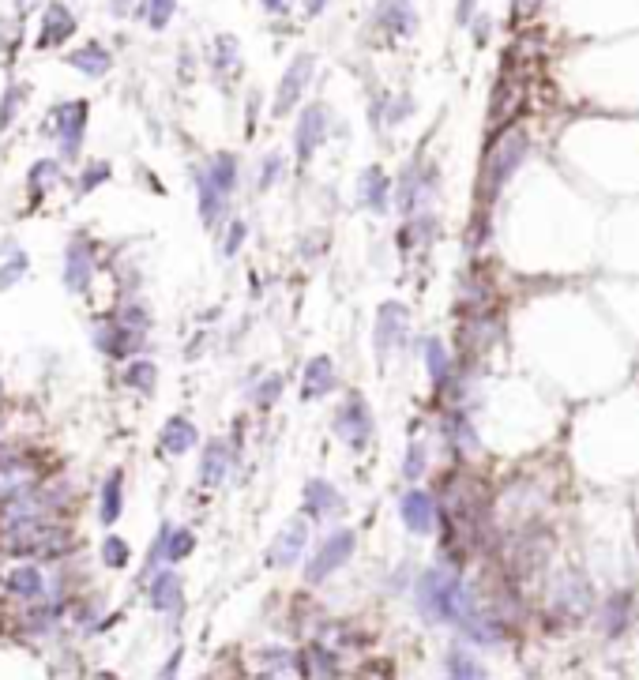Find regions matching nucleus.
<instances>
[{"label":"nucleus","instance_id":"obj_18","mask_svg":"<svg viewBox=\"0 0 639 680\" xmlns=\"http://www.w3.org/2000/svg\"><path fill=\"white\" fill-rule=\"evenodd\" d=\"M230 444L226 440H211L207 448H203V463H200V481L211 489V485H222L226 478V470H230Z\"/></svg>","mask_w":639,"mask_h":680},{"label":"nucleus","instance_id":"obj_3","mask_svg":"<svg viewBox=\"0 0 639 680\" xmlns=\"http://www.w3.org/2000/svg\"><path fill=\"white\" fill-rule=\"evenodd\" d=\"M83 128H87V102H61L46 117V136L61 140V155L76 158L79 147H83Z\"/></svg>","mask_w":639,"mask_h":680},{"label":"nucleus","instance_id":"obj_33","mask_svg":"<svg viewBox=\"0 0 639 680\" xmlns=\"http://www.w3.org/2000/svg\"><path fill=\"white\" fill-rule=\"evenodd\" d=\"M155 380H158V369L151 361H132L125 372V384L140 387V391H155Z\"/></svg>","mask_w":639,"mask_h":680},{"label":"nucleus","instance_id":"obj_2","mask_svg":"<svg viewBox=\"0 0 639 680\" xmlns=\"http://www.w3.org/2000/svg\"><path fill=\"white\" fill-rule=\"evenodd\" d=\"M527 155V132L523 128H512L508 136H500L493 147H489V155H485V170H482V192L489 196H497L504 181L519 170V162Z\"/></svg>","mask_w":639,"mask_h":680},{"label":"nucleus","instance_id":"obj_29","mask_svg":"<svg viewBox=\"0 0 639 680\" xmlns=\"http://www.w3.org/2000/svg\"><path fill=\"white\" fill-rule=\"evenodd\" d=\"M207 177H211V181L230 196L234 185H237V158L234 155H215L211 158V166H207Z\"/></svg>","mask_w":639,"mask_h":680},{"label":"nucleus","instance_id":"obj_46","mask_svg":"<svg viewBox=\"0 0 639 680\" xmlns=\"http://www.w3.org/2000/svg\"><path fill=\"white\" fill-rule=\"evenodd\" d=\"M538 8H542V0H515V4H512V16L515 19H530L534 12H538Z\"/></svg>","mask_w":639,"mask_h":680},{"label":"nucleus","instance_id":"obj_43","mask_svg":"<svg viewBox=\"0 0 639 680\" xmlns=\"http://www.w3.org/2000/svg\"><path fill=\"white\" fill-rule=\"evenodd\" d=\"M143 0H106V8H110L113 19H128L136 16V8H140Z\"/></svg>","mask_w":639,"mask_h":680},{"label":"nucleus","instance_id":"obj_1","mask_svg":"<svg viewBox=\"0 0 639 680\" xmlns=\"http://www.w3.org/2000/svg\"><path fill=\"white\" fill-rule=\"evenodd\" d=\"M463 594V583L455 579L448 568H429V572L418 579V605L421 617L429 620H448L452 624L455 617V602Z\"/></svg>","mask_w":639,"mask_h":680},{"label":"nucleus","instance_id":"obj_28","mask_svg":"<svg viewBox=\"0 0 639 680\" xmlns=\"http://www.w3.org/2000/svg\"><path fill=\"white\" fill-rule=\"evenodd\" d=\"M61 181V162H53V158H42V162H34L31 166V177H27V185H31L34 196H42L46 188H53Z\"/></svg>","mask_w":639,"mask_h":680},{"label":"nucleus","instance_id":"obj_5","mask_svg":"<svg viewBox=\"0 0 639 680\" xmlns=\"http://www.w3.org/2000/svg\"><path fill=\"white\" fill-rule=\"evenodd\" d=\"M335 433L354 451H361L369 444V436H373V414H369V406H365L358 395H350V399L343 402V410L335 414Z\"/></svg>","mask_w":639,"mask_h":680},{"label":"nucleus","instance_id":"obj_21","mask_svg":"<svg viewBox=\"0 0 639 680\" xmlns=\"http://www.w3.org/2000/svg\"><path fill=\"white\" fill-rule=\"evenodd\" d=\"M196 440H200V433L188 418H170L162 425V448L170 455H185L188 448H196Z\"/></svg>","mask_w":639,"mask_h":680},{"label":"nucleus","instance_id":"obj_16","mask_svg":"<svg viewBox=\"0 0 639 680\" xmlns=\"http://www.w3.org/2000/svg\"><path fill=\"white\" fill-rule=\"evenodd\" d=\"M331 391H335V365H331L328 357H312L309 365H305V376H301V399L316 402L331 395Z\"/></svg>","mask_w":639,"mask_h":680},{"label":"nucleus","instance_id":"obj_24","mask_svg":"<svg viewBox=\"0 0 639 680\" xmlns=\"http://www.w3.org/2000/svg\"><path fill=\"white\" fill-rule=\"evenodd\" d=\"M121 485H125V474L121 470H113L110 478H106V485H102V523L113 526L117 519H121V500H125V493H121Z\"/></svg>","mask_w":639,"mask_h":680},{"label":"nucleus","instance_id":"obj_12","mask_svg":"<svg viewBox=\"0 0 639 680\" xmlns=\"http://www.w3.org/2000/svg\"><path fill=\"white\" fill-rule=\"evenodd\" d=\"M343 496H339V489L335 485H328L324 478H312L309 485H305V515L309 519H316V523H324V519H331V515H343Z\"/></svg>","mask_w":639,"mask_h":680},{"label":"nucleus","instance_id":"obj_36","mask_svg":"<svg viewBox=\"0 0 639 680\" xmlns=\"http://www.w3.org/2000/svg\"><path fill=\"white\" fill-rule=\"evenodd\" d=\"M425 466H429V451H425V444H421V440H414V444H410V451H406L403 474L414 481V478H421V474H425Z\"/></svg>","mask_w":639,"mask_h":680},{"label":"nucleus","instance_id":"obj_15","mask_svg":"<svg viewBox=\"0 0 639 680\" xmlns=\"http://www.w3.org/2000/svg\"><path fill=\"white\" fill-rule=\"evenodd\" d=\"M94 342H98V350H102V354L125 357L140 346V331L121 324V320H113V324H102L98 331H94Z\"/></svg>","mask_w":639,"mask_h":680},{"label":"nucleus","instance_id":"obj_41","mask_svg":"<svg viewBox=\"0 0 639 680\" xmlns=\"http://www.w3.org/2000/svg\"><path fill=\"white\" fill-rule=\"evenodd\" d=\"M102 560H106L110 568H125V564H128V541L106 538V541H102Z\"/></svg>","mask_w":639,"mask_h":680},{"label":"nucleus","instance_id":"obj_34","mask_svg":"<svg viewBox=\"0 0 639 680\" xmlns=\"http://www.w3.org/2000/svg\"><path fill=\"white\" fill-rule=\"evenodd\" d=\"M448 669H452V677H459V680H478V677H485L482 665L474 662L467 650H459V647L448 654Z\"/></svg>","mask_w":639,"mask_h":680},{"label":"nucleus","instance_id":"obj_10","mask_svg":"<svg viewBox=\"0 0 639 680\" xmlns=\"http://www.w3.org/2000/svg\"><path fill=\"white\" fill-rule=\"evenodd\" d=\"M305 541H309V523L305 519H294V523H286L279 538L271 541V553H267V564L271 568H290L301 560L305 553Z\"/></svg>","mask_w":639,"mask_h":680},{"label":"nucleus","instance_id":"obj_45","mask_svg":"<svg viewBox=\"0 0 639 680\" xmlns=\"http://www.w3.org/2000/svg\"><path fill=\"white\" fill-rule=\"evenodd\" d=\"M241 241H245V222H234V226H230V237H226V256H234L237 248H241Z\"/></svg>","mask_w":639,"mask_h":680},{"label":"nucleus","instance_id":"obj_51","mask_svg":"<svg viewBox=\"0 0 639 680\" xmlns=\"http://www.w3.org/2000/svg\"><path fill=\"white\" fill-rule=\"evenodd\" d=\"M34 4H42V0H16V12H19V19L27 16V12H31Z\"/></svg>","mask_w":639,"mask_h":680},{"label":"nucleus","instance_id":"obj_6","mask_svg":"<svg viewBox=\"0 0 639 680\" xmlns=\"http://www.w3.org/2000/svg\"><path fill=\"white\" fill-rule=\"evenodd\" d=\"M350 553H354V534H350V530H335V534H328V541L320 545V553L309 560L305 579H309V583H324L335 568H343L346 560H350Z\"/></svg>","mask_w":639,"mask_h":680},{"label":"nucleus","instance_id":"obj_26","mask_svg":"<svg viewBox=\"0 0 639 680\" xmlns=\"http://www.w3.org/2000/svg\"><path fill=\"white\" fill-rule=\"evenodd\" d=\"M519 98H523V91L519 87H512V79H504L497 87V94H493V109H489V121L500 124L508 121L515 109H519Z\"/></svg>","mask_w":639,"mask_h":680},{"label":"nucleus","instance_id":"obj_50","mask_svg":"<svg viewBox=\"0 0 639 680\" xmlns=\"http://www.w3.org/2000/svg\"><path fill=\"white\" fill-rule=\"evenodd\" d=\"M324 8H328V0H309V4H305V12H309V16H320Z\"/></svg>","mask_w":639,"mask_h":680},{"label":"nucleus","instance_id":"obj_31","mask_svg":"<svg viewBox=\"0 0 639 680\" xmlns=\"http://www.w3.org/2000/svg\"><path fill=\"white\" fill-rule=\"evenodd\" d=\"M211 61H215V72H234L237 68V38L234 34H219L215 46H211Z\"/></svg>","mask_w":639,"mask_h":680},{"label":"nucleus","instance_id":"obj_7","mask_svg":"<svg viewBox=\"0 0 639 680\" xmlns=\"http://www.w3.org/2000/svg\"><path fill=\"white\" fill-rule=\"evenodd\" d=\"M312 68H316V61H312V53H297L294 64L286 68V76H282L279 83V94H275V113H290V109L305 98V87H309L312 79Z\"/></svg>","mask_w":639,"mask_h":680},{"label":"nucleus","instance_id":"obj_39","mask_svg":"<svg viewBox=\"0 0 639 680\" xmlns=\"http://www.w3.org/2000/svg\"><path fill=\"white\" fill-rule=\"evenodd\" d=\"M23 275H27V256H23V252H16L12 260L0 267V290H12V286L23 279Z\"/></svg>","mask_w":639,"mask_h":680},{"label":"nucleus","instance_id":"obj_32","mask_svg":"<svg viewBox=\"0 0 639 680\" xmlns=\"http://www.w3.org/2000/svg\"><path fill=\"white\" fill-rule=\"evenodd\" d=\"M192 549H196L192 530H173V526H166V560H185Z\"/></svg>","mask_w":639,"mask_h":680},{"label":"nucleus","instance_id":"obj_23","mask_svg":"<svg viewBox=\"0 0 639 680\" xmlns=\"http://www.w3.org/2000/svg\"><path fill=\"white\" fill-rule=\"evenodd\" d=\"M8 590L19 594V598H27V602H34V598L46 594V575L38 572L34 564H23V568H16V572L8 575Z\"/></svg>","mask_w":639,"mask_h":680},{"label":"nucleus","instance_id":"obj_47","mask_svg":"<svg viewBox=\"0 0 639 680\" xmlns=\"http://www.w3.org/2000/svg\"><path fill=\"white\" fill-rule=\"evenodd\" d=\"M474 4H478V0H459V4H455V23H459V27H467L470 19H474Z\"/></svg>","mask_w":639,"mask_h":680},{"label":"nucleus","instance_id":"obj_27","mask_svg":"<svg viewBox=\"0 0 639 680\" xmlns=\"http://www.w3.org/2000/svg\"><path fill=\"white\" fill-rule=\"evenodd\" d=\"M425 369L433 376V384H444L448 372H452V361H448V350L440 339H425Z\"/></svg>","mask_w":639,"mask_h":680},{"label":"nucleus","instance_id":"obj_22","mask_svg":"<svg viewBox=\"0 0 639 680\" xmlns=\"http://www.w3.org/2000/svg\"><path fill=\"white\" fill-rule=\"evenodd\" d=\"M358 188H361V203H365V207H373V211H384V207H388L391 185L380 166H369V170L361 173Z\"/></svg>","mask_w":639,"mask_h":680},{"label":"nucleus","instance_id":"obj_20","mask_svg":"<svg viewBox=\"0 0 639 680\" xmlns=\"http://www.w3.org/2000/svg\"><path fill=\"white\" fill-rule=\"evenodd\" d=\"M196 188H200V215L207 226H219L222 211H226V192H222L211 177H207V170L196 173Z\"/></svg>","mask_w":639,"mask_h":680},{"label":"nucleus","instance_id":"obj_35","mask_svg":"<svg viewBox=\"0 0 639 680\" xmlns=\"http://www.w3.org/2000/svg\"><path fill=\"white\" fill-rule=\"evenodd\" d=\"M448 440H452L455 448H463V451L478 448V436H474V429H470L463 418H448Z\"/></svg>","mask_w":639,"mask_h":680},{"label":"nucleus","instance_id":"obj_49","mask_svg":"<svg viewBox=\"0 0 639 680\" xmlns=\"http://www.w3.org/2000/svg\"><path fill=\"white\" fill-rule=\"evenodd\" d=\"M474 38H478V42H485V38H489V19H478V27H474Z\"/></svg>","mask_w":639,"mask_h":680},{"label":"nucleus","instance_id":"obj_48","mask_svg":"<svg viewBox=\"0 0 639 680\" xmlns=\"http://www.w3.org/2000/svg\"><path fill=\"white\" fill-rule=\"evenodd\" d=\"M260 4H264L267 16H286L290 12V0H260Z\"/></svg>","mask_w":639,"mask_h":680},{"label":"nucleus","instance_id":"obj_9","mask_svg":"<svg viewBox=\"0 0 639 680\" xmlns=\"http://www.w3.org/2000/svg\"><path fill=\"white\" fill-rule=\"evenodd\" d=\"M406 331H410V316H406V309L403 305H395V301H388V305L380 309V316H376V354L384 357V354H391L395 346H403Z\"/></svg>","mask_w":639,"mask_h":680},{"label":"nucleus","instance_id":"obj_17","mask_svg":"<svg viewBox=\"0 0 639 680\" xmlns=\"http://www.w3.org/2000/svg\"><path fill=\"white\" fill-rule=\"evenodd\" d=\"M64 61L72 64L76 72H83V76H91V79H102L113 68L110 49L102 46V42H83V46L72 49V53H68Z\"/></svg>","mask_w":639,"mask_h":680},{"label":"nucleus","instance_id":"obj_37","mask_svg":"<svg viewBox=\"0 0 639 680\" xmlns=\"http://www.w3.org/2000/svg\"><path fill=\"white\" fill-rule=\"evenodd\" d=\"M23 98H27V87H16V83H12V87L4 91V106H0V128H8V124L16 121V109L23 106Z\"/></svg>","mask_w":639,"mask_h":680},{"label":"nucleus","instance_id":"obj_30","mask_svg":"<svg viewBox=\"0 0 639 680\" xmlns=\"http://www.w3.org/2000/svg\"><path fill=\"white\" fill-rule=\"evenodd\" d=\"M301 677H335V658L324 647H309L301 654Z\"/></svg>","mask_w":639,"mask_h":680},{"label":"nucleus","instance_id":"obj_14","mask_svg":"<svg viewBox=\"0 0 639 680\" xmlns=\"http://www.w3.org/2000/svg\"><path fill=\"white\" fill-rule=\"evenodd\" d=\"M376 23L388 34H395V38H406L418 27V12H414L410 0H380L376 4Z\"/></svg>","mask_w":639,"mask_h":680},{"label":"nucleus","instance_id":"obj_19","mask_svg":"<svg viewBox=\"0 0 639 680\" xmlns=\"http://www.w3.org/2000/svg\"><path fill=\"white\" fill-rule=\"evenodd\" d=\"M151 605H155L158 613H181V605H185L181 579L173 572H158L155 583H151Z\"/></svg>","mask_w":639,"mask_h":680},{"label":"nucleus","instance_id":"obj_44","mask_svg":"<svg viewBox=\"0 0 639 680\" xmlns=\"http://www.w3.org/2000/svg\"><path fill=\"white\" fill-rule=\"evenodd\" d=\"M279 391H282V380L279 376H271V380H264V387L256 391V402H260V406H271V402L279 399Z\"/></svg>","mask_w":639,"mask_h":680},{"label":"nucleus","instance_id":"obj_42","mask_svg":"<svg viewBox=\"0 0 639 680\" xmlns=\"http://www.w3.org/2000/svg\"><path fill=\"white\" fill-rule=\"evenodd\" d=\"M282 177V158L279 155H267L264 158V173H260V188H271V181H279Z\"/></svg>","mask_w":639,"mask_h":680},{"label":"nucleus","instance_id":"obj_13","mask_svg":"<svg viewBox=\"0 0 639 680\" xmlns=\"http://www.w3.org/2000/svg\"><path fill=\"white\" fill-rule=\"evenodd\" d=\"M399 511H403V523L414 530V534H429L437 526V504L425 489H410V493L399 500Z\"/></svg>","mask_w":639,"mask_h":680},{"label":"nucleus","instance_id":"obj_25","mask_svg":"<svg viewBox=\"0 0 639 680\" xmlns=\"http://www.w3.org/2000/svg\"><path fill=\"white\" fill-rule=\"evenodd\" d=\"M173 12H177V0H143L136 8V19H143L151 31H166Z\"/></svg>","mask_w":639,"mask_h":680},{"label":"nucleus","instance_id":"obj_38","mask_svg":"<svg viewBox=\"0 0 639 680\" xmlns=\"http://www.w3.org/2000/svg\"><path fill=\"white\" fill-rule=\"evenodd\" d=\"M624 620H628V598H613V602L606 605V617H602V628H606L609 635H617L624 628Z\"/></svg>","mask_w":639,"mask_h":680},{"label":"nucleus","instance_id":"obj_11","mask_svg":"<svg viewBox=\"0 0 639 680\" xmlns=\"http://www.w3.org/2000/svg\"><path fill=\"white\" fill-rule=\"evenodd\" d=\"M94 279V248L87 241H72L68 256H64V286L72 294H83Z\"/></svg>","mask_w":639,"mask_h":680},{"label":"nucleus","instance_id":"obj_4","mask_svg":"<svg viewBox=\"0 0 639 680\" xmlns=\"http://www.w3.org/2000/svg\"><path fill=\"white\" fill-rule=\"evenodd\" d=\"M79 31L76 12L64 0H46L42 4V19H38V49H61L64 42H72V34Z\"/></svg>","mask_w":639,"mask_h":680},{"label":"nucleus","instance_id":"obj_40","mask_svg":"<svg viewBox=\"0 0 639 680\" xmlns=\"http://www.w3.org/2000/svg\"><path fill=\"white\" fill-rule=\"evenodd\" d=\"M102 181H110V162H91V166H87V173L79 177V192L87 196V192H94V188L102 185Z\"/></svg>","mask_w":639,"mask_h":680},{"label":"nucleus","instance_id":"obj_8","mask_svg":"<svg viewBox=\"0 0 639 680\" xmlns=\"http://www.w3.org/2000/svg\"><path fill=\"white\" fill-rule=\"evenodd\" d=\"M328 140V106L312 102V106L301 109V121H297V136H294V151L301 162H309L312 151Z\"/></svg>","mask_w":639,"mask_h":680}]
</instances>
